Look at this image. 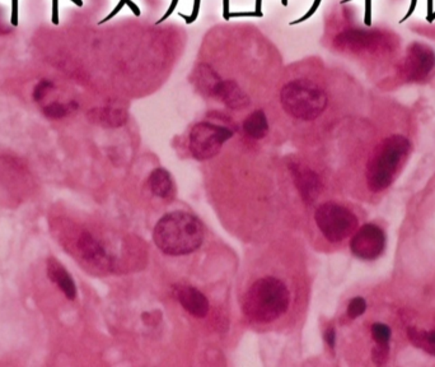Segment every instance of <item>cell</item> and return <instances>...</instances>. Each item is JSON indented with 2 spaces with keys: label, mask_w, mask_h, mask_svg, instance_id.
<instances>
[{
  "label": "cell",
  "mask_w": 435,
  "mask_h": 367,
  "mask_svg": "<svg viewBox=\"0 0 435 367\" xmlns=\"http://www.w3.org/2000/svg\"><path fill=\"white\" fill-rule=\"evenodd\" d=\"M153 238L163 253L186 255L200 247L204 229L200 220L190 213H169L157 223Z\"/></svg>",
  "instance_id": "1"
},
{
  "label": "cell",
  "mask_w": 435,
  "mask_h": 367,
  "mask_svg": "<svg viewBox=\"0 0 435 367\" xmlns=\"http://www.w3.org/2000/svg\"><path fill=\"white\" fill-rule=\"evenodd\" d=\"M289 296L287 285L278 278H261L244 296L243 312L256 323H271L288 310Z\"/></svg>",
  "instance_id": "2"
},
{
  "label": "cell",
  "mask_w": 435,
  "mask_h": 367,
  "mask_svg": "<svg viewBox=\"0 0 435 367\" xmlns=\"http://www.w3.org/2000/svg\"><path fill=\"white\" fill-rule=\"evenodd\" d=\"M410 152V142L392 135L374 148L367 164V182L371 191H382L395 180L396 173Z\"/></svg>",
  "instance_id": "3"
},
{
  "label": "cell",
  "mask_w": 435,
  "mask_h": 367,
  "mask_svg": "<svg viewBox=\"0 0 435 367\" xmlns=\"http://www.w3.org/2000/svg\"><path fill=\"white\" fill-rule=\"evenodd\" d=\"M282 105L293 117L311 122L317 119L327 107L326 92L312 81L297 79L284 86Z\"/></svg>",
  "instance_id": "4"
},
{
  "label": "cell",
  "mask_w": 435,
  "mask_h": 367,
  "mask_svg": "<svg viewBox=\"0 0 435 367\" xmlns=\"http://www.w3.org/2000/svg\"><path fill=\"white\" fill-rule=\"evenodd\" d=\"M316 223L331 243H340L353 236L358 229L354 213L336 203H325L316 211Z\"/></svg>",
  "instance_id": "5"
},
{
  "label": "cell",
  "mask_w": 435,
  "mask_h": 367,
  "mask_svg": "<svg viewBox=\"0 0 435 367\" xmlns=\"http://www.w3.org/2000/svg\"><path fill=\"white\" fill-rule=\"evenodd\" d=\"M232 137V131L211 122H199L190 134V149L197 160L217 156L223 143Z\"/></svg>",
  "instance_id": "6"
},
{
  "label": "cell",
  "mask_w": 435,
  "mask_h": 367,
  "mask_svg": "<svg viewBox=\"0 0 435 367\" xmlns=\"http://www.w3.org/2000/svg\"><path fill=\"white\" fill-rule=\"evenodd\" d=\"M435 69V54L423 44H412L400 66V74L405 81L424 82Z\"/></svg>",
  "instance_id": "7"
},
{
  "label": "cell",
  "mask_w": 435,
  "mask_h": 367,
  "mask_svg": "<svg viewBox=\"0 0 435 367\" xmlns=\"http://www.w3.org/2000/svg\"><path fill=\"white\" fill-rule=\"evenodd\" d=\"M385 246V232L373 223H367L360 229H356L350 243L351 252L355 256L365 261H373L378 258L383 253Z\"/></svg>",
  "instance_id": "8"
},
{
  "label": "cell",
  "mask_w": 435,
  "mask_h": 367,
  "mask_svg": "<svg viewBox=\"0 0 435 367\" xmlns=\"http://www.w3.org/2000/svg\"><path fill=\"white\" fill-rule=\"evenodd\" d=\"M336 44L342 49L353 51H376L387 48L389 41L387 40L386 35L378 31L349 30L338 36Z\"/></svg>",
  "instance_id": "9"
},
{
  "label": "cell",
  "mask_w": 435,
  "mask_h": 367,
  "mask_svg": "<svg viewBox=\"0 0 435 367\" xmlns=\"http://www.w3.org/2000/svg\"><path fill=\"white\" fill-rule=\"evenodd\" d=\"M289 169L294 184L304 203H313L322 190V181L320 176L303 163H290Z\"/></svg>",
  "instance_id": "10"
},
{
  "label": "cell",
  "mask_w": 435,
  "mask_h": 367,
  "mask_svg": "<svg viewBox=\"0 0 435 367\" xmlns=\"http://www.w3.org/2000/svg\"><path fill=\"white\" fill-rule=\"evenodd\" d=\"M177 299L182 308L195 318H205L209 312V301L204 294L190 285L178 288Z\"/></svg>",
  "instance_id": "11"
},
{
  "label": "cell",
  "mask_w": 435,
  "mask_h": 367,
  "mask_svg": "<svg viewBox=\"0 0 435 367\" xmlns=\"http://www.w3.org/2000/svg\"><path fill=\"white\" fill-rule=\"evenodd\" d=\"M46 270H48V279L61 290V292L65 294L68 300H74L77 297V287L72 281V276L57 259L48 258Z\"/></svg>",
  "instance_id": "12"
},
{
  "label": "cell",
  "mask_w": 435,
  "mask_h": 367,
  "mask_svg": "<svg viewBox=\"0 0 435 367\" xmlns=\"http://www.w3.org/2000/svg\"><path fill=\"white\" fill-rule=\"evenodd\" d=\"M77 247L81 254V256L89 263H93L96 265L108 264V256L106 254L104 246L99 244L89 232H81L77 240Z\"/></svg>",
  "instance_id": "13"
},
{
  "label": "cell",
  "mask_w": 435,
  "mask_h": 367,
  "mask_svg": "<svg viewBox=\"0 0 435 367\" xmlns=\"http://www.w3.org/2000/svg\"><path fill=\"white\" fill-rule=\"evenodd\" d=\"M215 97L220 98L226 106L240 110L249 106L250 98L234 81H222Z\"/></svg>",
  "instance_id": "14"
},
{
  "label": "cell",
  "mask_w": 435,
  "mask_h": 367,
  "mask_svg": "<svg viewBox=\"0 0 435 367\" xmlns=\"http://www.w3.org/2000/svg\"><path fill=\"white\" fill-rule=\"evenodd\" d=\"M89 120L95 122V124H99V125H104V126H108V128H116V126H120L122 124H125L126 122V113L119 110V109H95L92 111H89L88 114Z\"/></svg>",
  "instance_id": "15"
},
{
  "label": "cell",
  "mask_w": 435,
  "mask_h": 367,
  "mask_svg": "<svg viewBox=\"0 0 435 367\" xmlns=\"http://www.w3.org/2000/svg\"><path fill=\"white\" fill-rule=\"evenodd\" d=\"M195 82H196V86L199 90L206 93L208 96L215 97L222 79L215 73V70H213L209 66H200L195 73Z\"/></svg>",
  "instance_id": "16"
},
{
  "label": "cell",
  "mask_w": 435,
  "mask_h": 367,
  "mask_svg": "<svg viewBox=\"0 0 435 367\" xmlns=\"http://www.w3.org/2000/svg\"><path fill=\"white\" fill-rule=\"evenodd\" d=\"M149 188L152 190V193L155 196H161V198H171L173 196V181L171 179V175L163 169L154 170L149 180H148Z\"/></svg>",
  "instance_id": "17"
},
{
  "label": "cell",
  "mask_w": 435,
  "mask_h": 367,
  "mask_svg": "<svg viewBox=\"0 0 435 367\" xmlns=\"http://www.w3.org/2000/svg\"><path fill=\"white\" fill-rule=\"evenodd\" d=\"M243 129L251 138H264L269 131V122L264 111H253L243 122Z\"/></svg>",
  "instance_id": "18"
},
{
  "label": "cell",
  "mask_w": 435,
  "mask_h": 367,
  "mask_svg": "<svg viewBox=\"0 0 435 367\" xmlns=\"http://www.w3.org/2000/svg\"><path fill=\"white\" fill-rule=\"evenodd\" d=\"M407 337L410 339V342L424 351L427 352L429 355L435 356V328L433 330H419L415 326H409L407 328Z\"/></svg>",
  "instance_id": "19"
},
{
  "label": "cell",
  "mask_w": 435,
  "mask_h": 367,
  "mask_svg": "<svg viewBox=\"0 0 435 367\" xmlns=\"http://www.w3.org/2000/svg\"><path fill=\"white\" fill-rule=\"evenodd\" d=\"M72 104L64 105V104H60V102H52L48 106L44 107V114L46 115L48 119L57 120V119L64 117V116H66L72 111Z\"/></svg>",
  "instance_id": "20"
},
{
  "label": "cell",
  "mask_w": 435,
  "mask_h": 367,
  "mask_svg": "<svg viewBox=\"0 0 435 367\" xmlns=\"http://www.w3.org/2000/svg\"><path fill=\"white\" fill-rule=\"evenodd\" d=\"M392 332L389 326L382 323H376L371 326V337L376 343H388L391 339Z\"/></svg>",
  "instance_id": "21"
},
{
  "label": "cell",
  "mask_w": 435,
  "mask_h": 367,
  "mask_svg": "<svg viewBox=\"0 0 435 367\" xmlns=\"http://www.w3.org/2000/svg\"><path fill=\"white\" fill-rule=\"evenodd\" d=\"M388 356H389L388 343H377V346L371 351V359L377 365L386 364Z\"/></svg>",
  "instance_id": "22"
},
{
  "label": "cell",
  "mask_w": 435,
  "mask_h": 367,
  "mask_svg": "<svg viewBox=\"0 0 435 367\" xmlns=\"http://www.w3.org/2000/svg\"><path fill=\"white\" fill-rule=\"evenodd\" d=\"M365 309H367L365 300L362 297H355L347 306V317L351 319L358 318L362 315Z\"/></svg>",
  "instance_id": "23"
},
{
  "label": "cell",
  "mask_w": 435,
  "mask_h": 367,
  "mask_svg": "<svg viewBox=\"0 0 435 367\" xmlns=\"http://www.w3.org/2000/svg\"><path fill=\"white\" fill-rule=\"evenodd\" d=\"M52 87H54V84H52V82L50 81H41L36 84V87H35V90H33V98H35V101H37V102H40L42 101L44 98L46 97L48 95V92L52 90Z\"/></svg>",
  "instance_id": "24"
},
{
  "label": "cell",
  "mask_w": 435,
  "mask_h": 367,
  "mask_svg": "<svg viewBox=\"0 0 435 367\" xmlns=\"http://www.w3.org/2000/svg\"><path fill=\"white\" fill-rule=\"evenodd\" d=\"M12 25H18V0H12Z\"/></svg>",
  "instance_id": "25"
},
{
  "label": "cell",
  "mask_w": 435,
  "mask_h": 367,
  "mask_svg": "<svg viewBox=\"0 0 435 367\" xmlns=\"http://www.w3.org/2000/svg\"><path fill=\"white\" fill-rule=\"evenodd\" d=\"M325 338H326V341H327L330 347H334V346H335V330H334L332 328H330V329L326 332Z\"/></svg>",
  "instance_id": "26"
},
{
  "label": "cell",
  "mask_w": 435,
  "mask_h": 367,
  "mask_svg": "<svg viewBox=\"0 0 435 367\" xmlns=\"http://www.w3.org/2000/svg\"><path fill=\"white\" fill-rule=\"evenodd\" d=\"M59 18H57V0H54L52 1V22L57 25V21Z\"/></svg>",
  "instance_id": "27"
},
{
  "label": "cell",
  "mask_w": 435,
  "mask_h": 367,
  "mask_svg": "<svg viewBox=\"0 0 435 367\" xmlns=\"http://www.w3.org/2000/svg\"><path fill=\"white\" fill-rule=\"evenodd\" d=\"M416 1H418V0H412V1H411L410 10H409V15H407V16H406V18H407V17L410 16L411 13H412V12H414V8H415V6H416Z\"/></svg>",
  "instance_id": "28"
},
{
  "label": "cell",
  "mask_w": 435,
  "mask_h": 367,
  "mask_svg": "<svg viewBox=\"0 0 435 367\" xmlns=\"http://www.w3.org/2000/svg\"><path fill=\"white\" fill-rule=\"evenodd\" d=\"M72 1H74V3H77V4H78V6H81V0H72Z\"/></svg>",
  "instance_id": "29"
}]
</instances>
